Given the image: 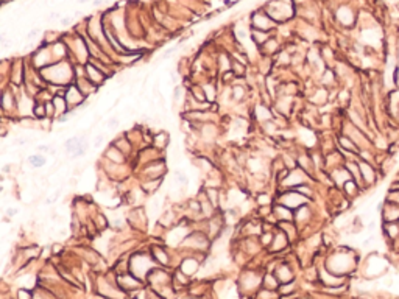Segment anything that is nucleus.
<instances>
[{"label":"nucleus","instance_id":"obj_1","mask_svg":"<svg viewBox=\"0 0 399 299\" xmlns=\"http://www.w3.org/2000/svg\"><path fill=\"white\" fill-rule=\"evenodd\" d=\"M337 17H339V20L340 22L344 25V27H351V24L354 22V14H352V11L349 8H346V6H343V8H340L339 9V13H337Z\"/></svg>","mask_w":399,"mask_h":299},{"label":"nucleus","instance_id":"obj_2","mask_svg":"<svg viewBox=\"0 0 399 299\" xmlns=\"http://www.w3.org/2000/svg\"><path fill=\"white\" fill-rule=\"evenodd\" d=\"M359 167H360V175H362V178H363L365 183H368V184L374 183L376 175H374V170H373V167H371V165H368L366 162H360V164H359Z\"/></svg>","mask_w":399,"mask_h":299},{"label":"nucleus","instance_id":"obj_3","mask_svg":"<svg viewBox=\"0 0 399 299\" xmlns=\"http://www.w3.org/2000/svg\"><path fill=\"white\" fill-rule=\"evenodd\" d=\"M106 157L111 159L114 164H118V165L125 162V154L117 147H111L110 150H108V151H106Z\"/></svg>","mask_w":399,"mask_h":299},{"label":"nucleus","instance_id":"obj_4","mask_svg":"<svg viewBox=\"0 0 399 299\" xmlns=\"http://www.w3.org/2000/svg\"><path fill=\"white\" fill-rule=\"evenodd\" d=\"M253 25H254V28H257V30H268L272 27V20L268 19L267 16H261V14H254L253 16Z\"/></svg>","mask_w":399,"mask_h":299},{"label":"nucleus","instance_id":"obj_5","mask_svg":"<svg viewBox=\"0 0 399 299\" xmlns=\"http://www.w3.org/2000/svg\"><path fill=\"white\" fill-rule=\"evenodd\" d=\"M66 100L69 104H80L83 101V92L78 88H69Z\"/></svg>","mask_w":399,"mask_h":299},{"label":"nucleus","instance_id":"obj_6","mask_svg":"<svg viewBox=\"0 0 399 299\" xmlns=\"http://www.w3.org/2000/svg\"><path fill=\"white\" fill-rule=\"evenodd\" d=\"M184 262H186V263H182V265H181L182 273L187 274V276H193V274H195V271L198 270V263H197V260L189 259V260H184Z\"/></svg>","mask_w":399,"mask_h":299},{"label":"nucleus","instance_id":"obj_7","mask_svg":"<svg viewBox=\"0 0 399 299\" xmlns=\"http://www.w3.org/2000/svg\"><path fill=\"white\" fill-rule=\"evenodd\" d=\"M114 147H117L123 154H128L129 150H131V142H129L128 137H123V139H117L114 142Z\"/></svg>","mask_w":399,"mask_h":299},{"label":"nucleus","instance_id":"obj_8","mask_svg":"<svg viewBox=\"0 0 399 299\" xmlns=\"http://www.w3.org/2000/svg\"><path fill=\"white\" fill-rule=\"evenodd\" d=\"M340 145L343 147V150H348V151H352V153L359 151V150H357V145H355V142L352 141V139H349V137L342 136V137H340Z\"/></svg>","mask_w":399,"mask_h":299},{"label":"nucleus","instance_id":"obj_9","mask_svg":"<svg viewBox=\"0 0 399 299\" xmlns=\"http://www.w3.org/2000/svg\"><path fill=\"white\" fill-rule=\"evenodd\" d=\"M153 260H156L158 263L161 265H167L169 263V255L163 251V249H159V248H155L153 249Z\"/></svg>","mask_w":399,"mask_h":299},{"label":"nucleus","instance_id":"obj_10","mask_svg":"<svg viewBox=\"0 0 399 299\" xmlns=\"http://www.w3.org/2000/svg\"><path fill=\"white\" fill-rule=\"evenodd\" d=\"M385 232L388 234V237H392V239H398L399 237V224L396 223H387L385 224Z\"/></svg>","mask_w":399,"mask_h":299},{"label":"nucleus","instance_id":"obj_11","mask_svg":"<svg viewBox=\"0 0 399 299\" xmlns=\"http://www.w3.org/2000/svg\"><path fill=\"white\" fill-rule=\"evenodd\" d=\"M53 106L57 108V112L58 114H64V111L67 109V100L66 99H62V97H55V100H53Z\"/></svg>","mask_w":399,"mask_h":299},{"label":"nucleus","instance_id":"obj_12","mask_svg":"<svg viewBox=\"0 0 399 299\" xmlns=\"http://www.w3.org/2000/svg\"><path fill=\"white\" fill-rule=\"evenodd\" d=\"M28 162H30L31 167H44L46 157L42 156V154H33V156L28 157Z\"/></svg>","mask_w":399,"mask_h":299},{"label":"nucleus","instance_id":"obj_13","mask_svg":"<svg viewBox=\"0 0 399 299\" xmlns=\"http://www.w3.org/2000/svg\"><path fill=\"white\" fill-rule=\"evenodd\" d=\"M86 70H88V75H89V80H95V81H102L103 80V73L97 70L94 66H86Z\"/></svg>","mask_w":399,"mask_h":299},{"label":"nucleus","instance_id":"obj_14","mask_svg":"<svg viewBox=\"0 0 399 299\" xmlns=\"http://www.w3.org/2000/svg\"><path fill=\"white\" fill-rule=\"evenodd\" d=\"M264 287L267 288V290H275V288L278 287L276 277L272 276V274H267V276H265V279H264Z\"/></svg>","mask_w":399,"mask_h":299},{"label":"nucleus","instance_id":"obj_15","mask_svg":"<svg viewBox=\"0 0 399 299\" xmlns=\"http://www.w3.org/2000/svg\"><path fill=\"white\" fill-rule=\"evenodd\" d=\"M287 245V240L284 239V234H281V236L279 237H275V240H273V248H275V251H281L284 247Z\"/></svg>","mask_w":399,"mask_h":299},{"label":"nucleus","instance_id":"obj_16","mask_svg":"<svg viewBox=\"0 0 399 299\" xmlns=\"http://www.w3.org/2000/svg\"><path fill=\"white\" fill-rule=\"evenodd\" d=\"M155 141L158 142V147H166L167 142H169V136L166 133H159L156 137H155Z\"/></svg>","mask_w":399,"mask_h":299},{"label":"nucleus","instance_id":"obj_17","mask_svg":"<svg viewBox=\"0 0 399 299\" xmlns=\"http://www.w3.org/2000/svg\"><path fill=\"white\" fill-rule=\"evenodd\" d=\"M33 112H35V117H38V119H42V117H46V115H47V112H46V106H44V104L35 106V108H33Z\"/></svg>","mask_w":399,"mask_h":299},{"label":"nucleus","instance_id":"obj_18","mask_svg":"<svg viewBox=\"0 0 399 299\" xmlns=\"http://www.w3.org/2000/svg\"><path fill=\"white\" fill-rule=\"evenodd\" d=\"M285 268H287V266L283 265L281 268H279V271H278V273H281V274H278V277H279V279H281V281H284V282H285V276H284V274H285ZM292 277H293V274L290 273V271H287V281H292Z\"/></svg>","mask_w":399,"mask_h":299},{"label":"nucleus","instance_id":"obj_19","mask_svg":"<svg viewBox=\"0 0 399 299\" xmlns=\"http://www.w3.org/2000/svg\"><path fill=\"white\" fill-rule=\"evenodd\" d=\"M344 190H346L348 194H354V192H357L355 184L352 183V181H346V183H344Z\"/></svg>","mask_w":399,"mask_h":299},{"label":"nucleus","instance_id":"obj_20","mask_svg":"<svg viewBox=\"0 0 399 299\" xmlns=\"http://www.w3.org/2000/svg\"><path fill=\"white\" fill-rule=\"evenodd\" d=\"M209 88H211V86H206V88H204V92H206V99H208L209 101H212L214 97H215V91H214V89L211 91Z\"/></svg>","mask_w":399,"mask_h":299},{"label":"nucleus","instance_id":"obj_21","mask_svg":"<svg viewBox=\"0 0 399 299\" xmlns=\"http://www.w3.org/2000/svg\"><path fill=\"white\" fill-rule=\"evenodd\" d=\"M19 299H31L30 292H27V290H20V292H19Z\"/></svg>","mask_w":399,"mask_h":299},{"label":"nucleus","instance_id":"obj_22","mask_svg":"<svg viewBox=\"0 0 399 299\" xmlns=\"http://www.w3.org/2000/svg\"><path fill=\"white\" fill-rule=\"evenodd\" d=\"M117 125H118L117 117H114V119H110V120H108V126H110V128H115Z\"/></svg>","mask_w":399,"mask_h":299},{"label":"nucleus","instance_id":"obj_23","mask_svg":"<svg viewBox=\"0 0 399 299\" xmlns=\"http://www.w3.org/2000/svg\"><path fill=\"white\" fill-rule=\"evenodd\" d=\"M102 3H103V0H94V2H92L94 6H99V5H102Z\"/></svg>","mask_w":399,"mask_h":299},{"label":"nucleus","instance_id":"obj_24","mask_svg":"<svg viewBox=\"0 0 399 299\" xmlns=\"http://www.w3.org/2000/svg\"><path fill=\"white\" fill-rule=\"evenodd\" d=\"M17 209H8V215H16Z\"/></svg>","mask_w":399,"mask_h":299}]
</instances>
